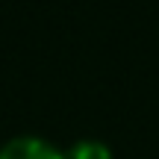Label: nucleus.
Instances as JSON below:
<instances>
[{"mask_svg": "<svg viewBox=\"0 0 159 159\" xmlns=\"http://www.w3.org/2000/svg\"><path fill=\"white\" fill-rule=\"evenodd\" d=\"M65 159H112V150H109L106 142H97V139H80L68 148Z\"/></svg>", "mask_w": 159, "mask_h": 159, "instance_id": "f03ea898", "label": "nucleus"}, {"mask_svg": "<svg viewBox=\"0 0 159 159\" xmlns=\"http://www.w3.org/2000/svg\"><path fill=\"white\" fill-rule=\"evenodd\" d=\"M0 159H65V153L39 136H15L0 148Z\"/></svg>", "mask_w": 159, "mask_h": 159, "instance_id": "f257e3e1", "label": "nucleus"}]
</instances>
